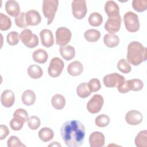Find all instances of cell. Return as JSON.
Segmentation results:
<instances>
[{
	"instance_id": "6da1fadb",
	"label": "cell",
	"mask_w": 147,
	"mask_h": 147,
	"mask_svg": "<svg viewBox=\"0 0 147 147\" xmlns=\"http://www.w3.org/2000/svg\"><path fill=\"white\" fill-rule=\"evenodd\" d=\"M60 134L65 144L69 147L81 146L84 140L85 127L78 120L64 122L60 129Z\"/></svg>"
},
{
	"instance_id": "7a4b0ae2",
	"label": "cell",
	"mask_w": 147,
	"mask_h": 147,
	"mask_svg": "<svg viewBox=\"0 0 147 147\" xmlns=\"http://www.w3.org/2000/svg\"><path fill=\"white\" fill-rule=\"evenodd\" d=\"M147 49L138 41H132L127 46V61L133 65H138L146 60Z\"/></svg>"
},
{
	"instance_id": "3957f363",
	"label": "cell",
	"mask_w": 147,
	"mask_h": 147,
	"mask_svg": "<svg viewBox=\"0 0 147 147\" xmlns=\"http://www.w3.org/2000/svg\"><path fill=\"white\" fill-rule=\"evenodd\" d=\"M59 6L58 0H44L42 2V12L47 18V24L50 25L55 17Z\"/></svg>"
},
{
	"instance_id": "277c9868",
	"label": "cell",
	"mask_w": 147,
	"mask_h": 147,
	"mask_svg": "<svg viewBox=\"0 0 147 147\" xmlns=\"http://www.w3.org/2000/svg\"><path fill=\"white\" fill-rule=\"evenodd\" d=\"M125 28L129 32H136L140 29V22L138 16L132 11L126 12L123 16Z\"/></svg>"
},
{
	"instance_id": "5b68a950",
	"label": "cell",
	"mask_w": 147,
	"mask_h": 147,
	"mask_svg": "<svg viewBox=\"0 0 147 147\" xmlns=\"http://www.w3.org/2000/svg\"><path fill=\"white\" fill-rule=\"evenodd\" d=\"M20 37L22 42L29 48H34L38 44L39 40L37 36L33 34L29 29L23 30L20 35Z\"/></svg>"
},
{
	"instance_id": "8992f818",
	"label": "cell",
	"mask_w": 147,
	"mask_h": 147,
	"mask_svg": "<svg viewBox=\"0 0 147 147\" xmlns=\"http://www.w3.org/2000/svg\"><path fill=\"white\" fill-rule=\"evenodd\" d=\"M71 6L72 14L76 19L81 20L86 16L87 9L85 0H74L72 2Z\"/></svg>"
},
{
	"instance_id": "52a82bcc",
	"label": "cell",
	"mask_w": 147,
	"mask_h": 147,
	"mask_svg": "<svg viewBox=\"0 0 147 147\" xmlns=\"http://www.w3.org/2000/svg\"><path fill=\"white\" fill-rule=\"evenodd\" d=\"M64 65V62L61 59L57 57H53L51 60L48 68L49 75L52 78L58 77L63 71Z\"/></svg>"
},
{
	"instance_id": "ba28073f",
	"label": "cell",
	"mask_w": 147,
	"mask_h": 147,
	"mask_svg": "<svg viewBox=\"0 0 147 147\" xmlns=\"http://www.w3.org/2000/svg\"><path fill=\"white\" fill-rule=\"evenodd\" d=\"M125 80L124 76L118 74L112 73L103 77V82L106 87L113 88L119 86Z\"/></svg>"
},
{
	"instance_id": "9c48e42d",
	"label": "cell",
	"mask_w": 147,
	"mask_h": 147,
	"mask_svg": "<svg viewBox=\"0 0 147 147\" xmlns=\"http://www.w3.org/2000/svg\"><path fill=\"white\" fill-rule=\"evenodd\" d=\"M103 103V96L100 94H95L87 102V110L91 114L98 113L102 108Z\"/></svg>"
},
{
	"instance_id": "30bf717a",
	"label": "cell",
	"mask_w": 147,
	"mask_h": 147,
	"mask_svg": "<svg viewBox=\"0 0 147 147\" xmlns=\"http://www.w3.org/2000/svg\"><path fill=\"white\" fill-rule=\"evenodd\" d=\"M71 36L72 33L69 29L60 27L56 31V43L60 46L65 45L70 41Z\"/></svg>"
},
{
	"instance_id": "8fae6325",
	"label": "cell",
	"mask_w": 147,
	"mask_h": 147,
	"mask_svg": "<svg viewBox=\"0 0 147 147\" xmlns=\"http://www.w3.org/2000/svg\"><path fill=\"white\" fill-rule=\"evenodd\" d=\"M121 17L118 16L115 17H108L105 24V29L110 34H114L118 32L121 25Z\"/></svg>"
},
{
	"instance_id": "7c38bea8",
	"label": "cell",
	"mask_w": 147,
	"mask_h": 147,
	"mask_svg": "<svg viewBox=\"0 0 147 147\" xmlns=\"http://www.w3.org/2000/svg\"><path fill=\"white\" fill-rule=\"evenodd\" d=\"M142 119L141 113L136 110H130L125 115L126 122L130 125H137L141 123Z\"/></svg>"
},
{
	"instance_id": "4fadbf2b",
	"label": "cell",
	"mask_w": 147,
	"mask_h": 147,
	"mask_svg": "<svg viewBox=\"0 0 147 147\" xmlns=\"http://www.w3.org/2000/svg\"><path fill=\"white\" fill-rule=\"evenodd\" d=\"M105 136L99 131L92 133L89 137V143L91 147H102L105 145Z\"/></svg>"
},
{
	"instance_id": "5bb4252c",
	"label": "cell",
	"mask_w": 147,
	"mask_h": 147,
	"mask_svg": "<svg viewBox=\"0 0 147 147\" xmlns=\"http://www.w3.org/2000/svg\"><path fill=\"white\" fill-rule=\"evenodd\" d=\"M25 20L28 26H36L41 22V17L37 10H30L25 13Z\"/></svg>"
},
{
	"instance_id": "9a60e30c",
	"label": "cell",
	"mask_w": 147,
	"mask_h": 147,
	"mask_svg": "<svg viewBox=\"0 0 147 147\" xmlns=\"http://www.w3.org/2000/svg\"><path fill=\"white\" fill-rule=\"evenodd\" d=\"M40 37L42 45L47 48L52 47L54 44V38L51 30L44 29L40 32Z\"/></svg>"
},
{
	"instance_id": "2e32d148",
	"label": "cell",
	"mask_w": 147,
	"mask_h": 147,
	"mask_svg": "<svg viewBox=\"0 0 147 147\" xmlns=\"http://www.w3.org/2000/svg\"><path fill=\"white\" fill-rule=\"evenodd\" d=\"M15 101V96L14 92L10 90H5L1 96V102L5 107L12 106Z\"/></svg>"
},
{
	"instance_id": "e0dca14e",
	"label": "cell",
	"mask_w": 147,
	"mask_h": 147,
	"mask_svg": "<svg viewBox=\"0 0 147 147\" xmlns=\"http://www.w3.org/2000/svg\"><path fill=\"white\" fill-rule=\"evenodd\" d=\"M105 11L108 17H115L119 16V7L114 1H108L106 2Z\"/></svg>"
},
{
	"instance_id": "ac0fdd59",
	"label": "cell",
	"mask_w": 147,
	"mask_h": 147,
	"mask_svg": "<svg viewBox=\"0 0 147 147\" xmlns=\"http://www.w3.org/2000/svg\"><path fill=\"white\" fill-rule=\"evenodd\" d=\"M5 10L8 14L11 17H17L20 13L18 3L14 0L7 1L5 3Z\"/></svg>"
},
{
	"instance_id": "d6986e66",
	"label": "cell",
	"mask_w": 147,
	"mask_h": 147,
	"mask_svg": "<svg viewBox=\"0 0 147 147\" xmlns=\"http://www.w3.org/2000/svg\"><path fill=\"white\" fill-rule=\"evenodd\" d=\"M83 71V64L79 61H74L71 63L67 67V72L71 76H78L82 73Z\"/></svg>"
},
{
	"instance_id": "ffe728a7",
	"label": "cell",
	"mask_w": 147,
	"mask_h": 147,
	"mask_svg": "<svg viewBox=\"0 0 147 147\" xmlns=\"http://www.w3.org/2000/svg\"><path fill=\"white\" fill-rule=\"evenodd\" d=\"M59 52L62 57L67 61L73 59L75 55V49L72 45L61 46Z\"/></svg>"
},
{
	"instance_id": "44dd1931",
	"label": "cell",
	"mask_w": 147,
	"mask_h": 147,
	"mask_svg": "<svg viewBox=\"0 0 147 147\" xmlns=\"http://www.w3.org/2000/svg\"><path fill=\"white\" fill-rule=\"evenodd\" d=\"M36 94L31 90H26L23 92L21 96L22 103L26 106H30L34 104L36 100Z\"/></svg>"
},
{
	"instance_id": "7402d4cb",
	"label": "cell",
	"mask_w": 147,
	"mask_h": 147,
	"mask_svg": "<svg viewBox=\"0 0 147 147\" xmlns=\"http://www.w3.org/2000/svg\"><path fill=\"white\" fill-rule=\"evenodd\" d=\"M32 57L34 61L38 63L43 64L47 61L48 55L45 50L42 49H38L33 52Z\"/></svg>"
},
{
	"instance_id": "603a6c76",
	"label": "cell",
	"mask_w": 147,
	"mask_h": 147,
	"mask_svg": "<svg viewBox=\"0 0 147 147\" xmlns=\"http://www.w3.org/2000/svg\"><path fill=\"white\" fill-rule=\"evenodd\" d=\"M103 42L109 48H114L119 43V38L115 34H106L104 36Z\"/></svg>"
},
{
	"instance_id": "cb8c5ba5",
	"label": "cell",
	"mask_w": 147,
	"mask_h": 147,
	"mask_svg": "<svg viewBox=\"0 0 147 147\" xmlns=\"http://www.w3.org/2000/svg\"><path fill=\"white\" fill-rule=\"evenodd\" d=\"M51 104L55 109L57 110H61L65 106V99L64 96L61 94H55L52 98Z\"/></svg>"
},
{
	"instance_id": "d4e9b609",
	"label": "cell",
	"mask_w": 147,
	"mask_h": 147,
	"mask_svg": "<svg viewBox=\"0 0 147 147\" xmlns=\"http://www.w3.org/2000/svg\"><path fill=\"white\" fill-rule=\"evenodd\" d=\"M28 75L32 79H39L42 76L43 72L41 68L37 65H30L27 69Z\"/></svg>"
},
{
	"instance_id": "484cf974",
	"label": "cell",
	"mask_w": 147,
	"mask_h": 147,
	"mask_svg": "<svg viewBox=\"0 0 147 147\" xmlns=\"http://www.w3.org/2000/svg\"><path fill=\"white\" fill-rule=\"evenodd\" d=\"M54 133L53 130L49 127H42L38 131V137L43 142H48L53 139Z\"/></svg>"
},
{
	"instance_id": "4316f807",
	"label": "cell",
	"mask_w": 147,
	"mask_h": 147,
	"mask_svg": "<svg viewBox=\"0 0 147 147\" xmlns=\"http://www.w3.org/2000/svg\"><path fill=\"white\" fill-rule=\"evenodd\" d=\"M84 36L87 41L95 42L100 38V33L99 30L95 29H88L84 32Z\"/></svg>"
},
{
	"instance_id": "83f0119b",
	"label": "cell",
	"mask_w": 147,
	"mask_h": 147,
	"mask_svg": "<svg viewBox=\"0 0 147 147\" xmlns=\"http://www.w3.org/2000/svg\"><path fill=\"white\" fill-rule=\"evenodd\" d=\"M134 142L137 147L147 146V131L142 130L138 133L134 139Z\"/></svg>"
},
{
	"instance_id": "f1b7e54d",
	"label": "cell",
	"mask_w": 147,
	"mask_h": 147,
	"mask_svg": "<svg viewBox=\"0 0 147 147\" xmlns=\"http://www.w3.org/2000/svg\"><path fill=\"white\" fill-rule=\"evenodd\" d=\"M102 22L103 17L98 12H93L88 17V22L92 26H99L102 24Z\"/></svg>"
},
{
	"instance_id": "f546056e",
	"label": "cell",
	"mask_w": 147,
	"mask_h": 147,
	"mask_svg": "<svg viewBox=\"0 0 147 147\" xmlns=\"http://www.w3.org/2000/svg\"><path fill=\"white\" fill-rule=\"evenodd\" d=\"M76 93L81 98H86L89 96L91 92L90 91L87 83L84 82L80 84L76 88Z\"/></svg>"
},
{
	"instance_id": "4dcf8cb0",
	"label": "cell",
	"mask_w": 147,
	"mask_h": 147,
	"mask_svg": "<svg viewBox=\"0 0 147 147\" xmlns=\"http://www.w3.org/2000/svg\"><path fill=\"white\" fill-rule=\"evenodd\" d=\"M127 83L129 90L134 91H140L144 87V83L142 81L139 79L127 80Z\"/></svg>"
},
{
	"instance_id": "1f68e13d",
	"label": "cell",
	"mask_w": 147,
	"mask_h": 147,
	"mask_svg": "<svg viewBox=\"0 0 147 147\" xmlns=\"http://www.w3.org/2000/svg\"><path fill=\"white\" fill-rule=\"evenodd\" d=\"M11 26V21L6 15L0 13V30H7Z\"/></svg>"
},
{
	"instance_id": "d6a6232c",
	"label": "cell",
	"mask_w": 147,
	"mask_h": 147,
	"mask_svg": "<svg viewBox=\"0 0 147 147\" xmlns=\"http://www.w3.org/2000/svg\"><path fill=\"white\" fill-rule=\"evenodd\" d=\"M117 68L119 71L124 74H127L131 70V67L130 63L125 59H121L118 61Z\"/></svg>"
},
{
	"instance_id": "836d02e7",
	"label": "cell",
	"mask_w": 147,
	"mask_h": 147,
	"mask_svg": "<svg viewBox=\"0 0 147 147\" xmlns=\"http://www.w3.org/2000/svg\"><path fill=\"white\" fill-rule=\"evenodd\" d=\"M132 7L138 12L144 11L147 9V0H133Z\"/></svg>"
},
{
	"instance_id": "e575fe53",
	"label": "cell",
	"mask_w": 147,
	"mask_h": 147,
	"mask_svg": "<svg viewBox=\"0 0 147 147\" xmlns=\"http://www.w3.org/2000/svg\"><path fill=\"white\" fill-rule=\"evenodd\" d=\"M95 123L96 125L100 127H105L107 126L110 123V118L108 115L102 114L95 118Z\"/></svg>"
},
{
	"instance_id": "d590c367",
	"label": "cell",
	"mask_w": 147,
	"mask_h": 147,
	"mask_svg": "<svg viewBox=\"0 0 147 147\" xmlns=\"http://www.w3.org/2000/svg\"><path fill=\"white\" fill-rule=\"evenodd\" d=\"M20 34L16 31L9 32L7 35V42L10 45H16L20 41Z\"/></svg>"
},
{
	"instance_id": "8d00e7d4",
	"label": "cell",
	"mask_w": 147,
	"mask_h": 147,
	"mask_svg": "<svg viewBox=\"0 0 147 147\" xmlns=\"http://www.w3.org/2000/svg\"><path fill=\"white\" fill-rule=\"evenodd\" d=\"M24 123L25 122L21 119L16 117H13L10 121V126L12 130L18 131L22 129Z\"/></svg>"
},
{
	"instance_id": "74e56055",
	"label": "cell",
	"mask_w": 147,
	"mask_h": 147,
	"mask_svg": "<svg viewBox=\"0 0 147 147\" xmlns=\"http://www.w3.org/2000/svg\"><path fill=\"white\" fill-rule=\"evenodd\" d=\"M40 118L35 115H32L29 117L28 120V126L32 130H36L40 126Z\"/></svg>"
},
{
	"instance_id": "f35d334b",
	"label": "cell",
	"mask_w": 147,
	"mask_h": 147,
	"mask_svg": "<svg viewBox=\"0 0 147 147\" xmlns=\"http://www.w3.org/2000/svg\"><path fill=\"white\" fill-rule=\"evenodd\" d=\"M88 87L91 92L98 91L101 88V84L100 80L98 79L94 78L90 80L87 83Z\"/></svg>"
},
{
	"instance_id": "ab89813d",
	"label": "cell",
	"mask_w": 147,
	"mask_h": 147,
	"mask_svg": "<svg viewBox=\"0 0 147 147\" xmlns=\"http://www.w3.org/2000/svg\"><path fill=\"white\" fill-rule=\"evenodd\" d=\"M7 145L8 147H22L25 146L20 140L15 136H11L7 141Z\"/></svg>"
},
{
	"instance_id": "60d3db41",
	"label": "cell",
	"mask_w": 147,
	"mask_h": 147,
	"mask_svg": "<svg viewBox=\"0 0 147 147\" xmlns=\"http://www.w3.org/2000/svg\"><path fill=\"white\" fill-rule=\"evenodd\" d=\"M15 23L18 27L21 28H24L28 26L25 20V13L21 12L18 16L16 17Z\"/></svg>"
},
{
	"instance_id": "b9f144b4",
	"label": "cell",
	"mask_w": 147,
	"mask_h": 147,
	"mask_svg": "<svg viewBox=\"0 0 147 147\" xmlns=\"http://www.w3.org/2000/svg\"><path fill=\"white\" fill-rule=\"evenodd\" d=\"M13 117H16L21 119L24 122L28 121L29 119L28 112L25 109H17L13 114Z\"/></svg>"
},
{
	"instance_id": "7bdbcfd3",
	"label": "cell",
	"mask_w": 147,
	"mask_h": 147,
	"mask_svg": "<svg viewBox=\"0 0 147 147\" xmlns=\"http://www.w3.org/2000/svg\"><path fill=\"white\" fill-rule=\"evenodd\" d=\"M9 134V130L8 127L4 125H1L0 126V140H2L5 139Z\"/></svg>"
},
{
	"instance_id": "ee69618b",
	"label": "cell",
	"mask_w": 147,
	"mask_h": 147,
	"mask_svg": "<svg viewBox=\"0 0 147 147\" xmlns=\"http://www.w3.org/2000/svg\"><path fill=\"white\" fill-rule=\"evenodd\" d=\"M117 89L120 93L124 94L130 91V90L128 87L127 80H125V82L123 83H122L119 86L117 87Z\"/></svg>"
},
{
	"instance_id": "f6af8a7d",
	"label": "cell",
	"mask_w": 147,
	"mask_h": 147,
	"mask_svg": "<svg viewBox=\"0 0 147 147\" xmlns=\"http://www.w3.org/2000/svg\"><path fill=\"white\" fill-rule=\"evenodd\" d=\"M61 146V145L59 144L57 142H52V144L48 145V146Z\"/></svg>"
}]
</instances>
